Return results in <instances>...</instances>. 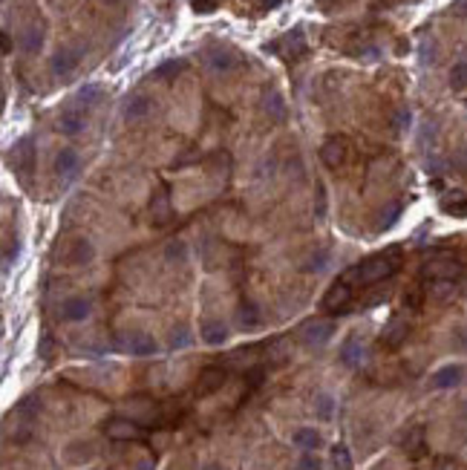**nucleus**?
Masks as SVG:
<instances>
[{
	"mask_svg": "<svg viewBox=\"0 0 467 470\" xmlns=\"http://www.w3.org/2000/svg\"><path fill=\"white\" fill-rule=\"evenodd\" d=\"M404 450L410 456H422L424 453V427H415L407 439H404Z\"/></svg>",
	"mask_w": 467,
	"mask_h": 470,
	"instance_id": "a878e982",
	"label": "nucleus"
},
{
	"mask_svg": "<svg viewBox=\"0 0 467 470\" xmlns=\"http://www.w3.org/2000/svg\"><path fill=\"white\" fill-rule=\"evenodd\" d=\"M315 410H317V415H320L323 421H329V418H332V413H335V401H332V395L320 392V395L315 398Z\"/></svg>",
	"mask_w": 467,
	"mask_h": 470,
	"instance_id": "cd10ccee",
	"label": "nucleus"
},
{
	"mask_svg": "<svg viewBox=\"0 0 467 470\" xmlns=\"http://www.w3.org/2000/svg\"><path fill=\"white\" fill-rule=\"evenodd\" d=\"M199 338L208 343V346H222L228 341V326L222 320H205L199 326Z\"/></svg>",
	"mask_w": 467,
	"mask_h": 470,
	"instance_id": "ddd939ff",
	"label": "nucleus"
},
{
	"mask_svg": "<svg viewBox=\"0 0 467 470\" xmlns=\"http://www.w3.org/2000/svg\"><path fill=\"white\" fill-rule=\"evenodd\" d=\"M99 99H101V87H99V84H87V87L78 90V101H81L84 107H92Z\"/></svg>",
	"mask_w": 467,
	"mask_h": 470,
	"instance_id": "c756f323",
	"label": "nucleus"
},
{
	"mask_svg": "<svg viewBox=\"0 0 467 470\" xmlns=\"http://www.w3.org/2000/svg\"><path fill=\"white\" fill-rule=\"evenodd\" d=\"M332 462H335V470H352V456H349L346 444H335V448H332Z\"/></svg>",
	"mask_w": 467,
	"mask_h": 470,
	"instance_id": "bb28decb",
	"label": "nucleus"
},
{
	"mask_svg": "<svg viewBox=\"0 0 467 470\" xmlns=\"http://www.w3.org/2000/svg\"><path fill=\"white\" fill-rule=\"evenodd\" d=\"M81 64V50H73V46H66V50H58L55 58H52V73L58 78H66L76 73V66Z\"/></svg>",
	"mask_w": 467,
	"mask_h": 470,
	"instance_id": "0eeeda50",
	"label": "nucleus"
},
{
	"mask_svg": "<svg viewBox=\"0 0 467 470\" xmlns=\"http://www.w3.org/2000/svg\"><path fill=\"white\" fill-rule=\"evenodd\" d=\"M461 375H464V366H461V364H447V366H441V369L433 372L430 384H433L436 390H450V387L461 384Z\"/></svg>",
	"mask_w": 467,
	"mask_h": 470,
	"instance_id": "9b49d317",
	"label": "nucleus"
},
{
	"mask_svg": "<svg viewBox=\"0 0 467 470\" xmlns=\"http://www.w3.org/2000/svg\"><path fill=\"white\" fill-rule=\"evenodd\" d=\"M89 312H92V303H89L87 297H78V294H76V297H66V300L61 303V318L69 320V323L87 320Z\"/></svg>",
	"mask_w": 467,
	"mask_h": 470,
	"instance_id": "6e6552de",
	"label": "nucleus"
},
{
	"mask_svg": "<svg viewBox=\"0 0 467 470\" xmlns=\"http://www.w3.org/2000/svg\"><path fill=\"white\" fill-rule=\"evenodd\" d=\"M407 335H410V323H407V318H395V320H389V326L384 329L381 343H384L387 349H398V346L407 341Z\"/></svg>",
	"mask_w": 467,
	"mask_h": 470,
	"instance_id": "1a4fd4ad",
	"label": "nucleus"
},
{
	"mask_svg": "<svg viewBox=\"0 0 467 470\" xmlns=\"http://www.w3.org/2000/svg\"><path fill=\"white\" fill-rule=\"evenodd\" d=\"M92 257H96V248H92L89 240H76L73 245H69V251L64 254V263L66 266H87Z\"/></svg>",
	"mask_w": 467,
	"mask_h": 470,
	"instance_id": "f8f14e48",
	"label": "nucleus"
},
{
	"mask_svg": "<svg viewBox=\"0 0 467 470\" xmlns=\"http://www.w3.org/2000/svg\"><path fill=\"white\" fill-rule=\"evenodd\" d=\"M266 110L274 115L277 122H283V115H286V104H283V99L277 96V92H271V99H268V104H266Z\"/></svg>",
	"mask_w": 467,
	"mask_h": 470,
	"instance_id": "72a5a7b5",
	"label": "nucleus"
},
{
	"mask_svg": "<svg viewBox=\"0 0 467 470\" xmlns=\"http://www.w3.org/2000/svg\"><path fill=\"white\" fill-rule=\"evenodd\" d=\"M225 381H228V372H225L222 366H208V369L199 372V378H196L194 390H196V395H211V392L222 390Z\"/></svg>",
	"mask_w": 467,
	"mask_h": 470,
	"instance_id": "423d86ee",
	"label": "nucleus"
},
{
	"mask_svg": "<svg viewBox=\"0 0 467 470\" xmlns=\"http://www.w3.org/2000/svg\"><path fill=\"white\" fill-rule=\"evenodd\" d=\"M352 297H355L352 283L340 277L338 283H332L329 292L323 294V309H326V312H346L349 306H352Z\"/></svg>",
	"mask_w": 467,
	"mask_h": 470,
	"instance_id": "f03ea898",
	"label": "nucleus"
},
{
	"mask_svg": "<svg viewBox=\"0 0 467 470\" xmlns=\"http://www.w3.org/2000/svg\"><path fill=\"white\" fill-rule=\"evenodd\" d=\"M191 329L188 326H179V329H173V335H171V346L173 349H185V346H191Z\"/></svg>",
	"mask_w": 467,
	"mask_h": 470,
	"instance_id": "7c9ffc66",
	"label": "nucleus"
},
{
	"mask_svg": "<svg viewBox=\"0 0 467 470\" xmlns=\"http://www.w3.org/2000/svg\"><path fill=\"white\" fill-rule=\"evenodd\" d=\"M297 470H323V464H320V459L309 450V453H303L300 456V462H297Z\"/></svg>",
	"mask_w": 467,
	"mask_h": 470,
	"instance_id": "c9c22d12",
	"label": "nucleus"
},
{
	"mask_svg": "<svg viewBox=\"0 0 467 470\" xmlns=\"http://www.w3.org/2000/svg\"><path fill=\"white\" fill-rule=\"evenodd\" d=\"M217 6H220L217 0H194V9H196V12H202V15H211Z\"/></svg>",
	"mask_w": 467,
	"mask_h": 470,
	"instance_id": "a19ab883",
	"label": "nucleus"
},
{
	"mask_svg": "<svg viewBox=\"0 0 467 470\" xmlns=\"http://www.w3.org/2000/svg\"><path fill=\"white\" fill-rule=\"evenodd\" d=\"M84 124H87V119H84V113H81L78 107L64 110L61 119H58V130H61L64 136H78V133L84 130Z\"/></svg>",
	"mask_w": 467,
	"mask_h": 470,
	"instance_id": "4468645a",
	"label": "nucleus"
},
{
	"mask_svg": "<svg viewBox=\"0 0 467 470\" xmlns=\"http://www.w3.org/2000/svg\"><path fill=\"white\" fill-rule=\"evenodd\" d=\"M280 3H286V0H260V6H263V9H277Z\"/></svg>",
	"mask_w": 467,
	"mask_h": 470,
	"instance_id": "37998d69",
	"label": "nucleus"
},
{
	"mask_svg": "<svg viewBox=\"0 0 467 470\" xmlns=\"http://www.w3.org/2000/svg\"><path fill=\"white\" fill-rule=\"evenodd\" d=\"M283 43H286V55H292V58H300L303 52H306V38H303L300 29L289 32V35L283 38Z\"/></svg>",
	"mask_w": 467,
	"mask_h": 470,
	"instance_id": "393cba45",
	"label": "nucleus"
},
{
	"mask_svg": "<svg viewBox=\"0 0 467 470\" xmlns=\"http://www.w3.org/2000/svg\"><path fill=\"white\" fill-rule=\"evenodd\" d=\"M136 470H153V462H142V464H138Z\"/></svg>",
	"mask_w": 467,
	"mask_h": 470,
	"instance_id": "a18cd8bd",
	"label": "nucleus"
},
{
	"mask_svg": "<svg viewBox=\"0 0 467 470\" xmlns=\"http://www.w3.org/2000/svg\"><path fill=\"white\" fill-rule=\"evenodd\" d=\"M119 349L127 352V355H136V358H150L159 352V343L145 332H130V335L119 338Z\"/></svg>",
	"mask_w": 467,
	"mask_h": 470,
	"instance_id": "20e7f679",
	"label": "nucleus"
},
{
	"mask_svg": "<svg viewBox=\"0 0 467 470\" xmlns=\"http://www.w3.org/2000/svg\"><path fill=\"white\" fill-rule=\"evenodd\" d=\"M12 164L20 171V173H32V164H35V148L29 138H23V142L12 150Z\"/></svg>",
	"mask_w": 467,
	"mask_h": 470,
	"instance_id": "2eb2a0df",
	"label": "nucleus"
},
{
	"mask_svg": "<svg viewBox=\"0 0 467 470\" xmlns=\"http://www.w3.org/2000/svg\"><path fill=\"white\" fill-rule=\"evenodd\" d=\"M41 43H43L41 32H38V29H29V32H27V41H23V46H27L29 52H38V50H41Z\"/></svg>",
	"mask_w": 467,
	"mask_h": 470,
	"instance_id": "e433bc0d",
	"label": "nucleus"
},
{
	"mask_svg": "<svg viewBox=\"0 0 467 470\" xmlns=\"http://www.w3.org/2000/svg\"><path fill=\"white\" fill-rule=\"evenodd\" d=\"M292 441L297 444V448H303V450H317L320 448V433L315 427H300Z\"/></svg>",
	"mask_w": 467,
	"mask_h": 470,
	"instance_id": "4be33fe9",
	"label": "nucleus"
},
{
	"mask_svg": "<svg viewBox=\"0 0 467 470\" xmlns=\"http://www.w3.org/2000/svg\"><path fill=\"white\" fill-rule=\"evenodd\" d=\"M349 153H352V148H349V142H346L343 136L326 138L323 148H320V159H323V164H326V168H332V171L343 168V164L349 162Z\"/></svg>",
	"mask_w": 467,
	"mask_h": 470,
	"instance_id": "7ed1b4c3",
	"label": "nucleus"
},
{
	"mask_svg": "<svg viewBox=\"0 0 467 470\" xmlns=\"http://www.w3.org/2000/svg\"><path fill=\"white\" fill-rule=\"evenodd\" d=\"M150 214H153V222L156 225H168L171 220V199H168V187H161L156 194V199L150 202Z\"/></svg>",
	"mask_w": 467,
	"mask_h": 470,
	"instance_id": "6ab92c4d",
	"label": "nucleus"
},
{
	"mask_svg": "<svg viewBox=\"0 0 467 470\" xmlns=\"http://www.w3.org/2000/svg\"><path fill=\"white\" fill-rule=\"evenodd\" d=\"M202 470H225V467H222V464H217V462H211V464H205Z\"/></svg>",
	"mask_w": 467,
	"mask_h": 470,
	"instance_id": "c03bdc74",
	"label": "nucleus"
},
{
	"mask_svg": "<svg viewBox=\"0 0 467 470\" xmlns=\"http://www.w3.org/2000/svg\"><path fill=\"white\" fill-rule=\"evenodd\" d=\"M326 263H329V251H317L315 257H309V260H306L303 271H323Z\"/></svg>",
	"mask_w": 467,
	"mask_h": 470,
	"instance_id": "2f4dec72",
	"label": "nucleus"
},
{
	"mask_svg": "<svg viewBox=\"0 0 467 470\" xmlns=\"http://www.w3.org/2000/svg\"><path fill=\"white\" fill-rule=\"evenodd\" d=\"M401 257H404V254H401V245H389L387 251H378V254L366 257V260L358 263L349 274H343V280H349V283L355 280V286H361V289L375 286V283H381V280L392 277L395 271L401 269Z\"/></svg>",
	"mask_w": 467,
	"mask_h": 470,
	"instance_id": "f257e3e1",
	"label": "nucleus"
},
{
	"mask_svg": "<svg viewBox=\"0 0 467 470\" xmlns=\"http://www.w3.org/2000/svg\"><path fill=\"white\" fill-rule=\"evenodd\" d=\"M150 107H153V101H150L148 96H133V99L127 101V107H124V119H127V122L145 119V115L150 113Z\"/></svg>",
	"mask_w": 467,
	"mask_h": 470,
	"instance_id": "aec40b11",
	"label": "nucleus"
},
{
	"mask_svg": "<svg viewBox=\"0 0 467 470\" xmlns=\"http://www.w3.org/2000/svg\"><path fill=\"white\" fill-rule=\"evenodd\" d=\"M340 361H343V366H349V369H355V366H361V361H364V343H361V338H346L343 341V346H340Z\"/></svg>",
	"mask_w": 467,
	"mask_h": 470,
	"instance_id": "dca6fc26",
	"label": "nucleus"
},
{
	"mask_svg": "<svg viewBox=\"0 0 467 470\" xmlns=\"http://www.w3.org/2000/svg\"><path fill=\"white\" fill-rule=\"evenodd\" d=\"M398 214H401V202H395V205L387 211V214H381V225H384V228L392 225L395 220H398Z\"/></svg>",
	"mask_w": 467,
	"mask_h": 470,
	"instance_id": "ea45409f",
	"label": "nucleus"
},
{
	"mask_svg": "<svg viewBox=\"0 0 467 470\" xmlns=\"http://www.w3.org/2000/svg\"><path fill=\"white\" fill-rule=\"evenodd\" d=\"M185 66H188V64H185L182 58H171V61H165L161 66L153 69V78H165V81H171V78H176V76L182 73Z\"/></svg>",
	"mask_w": 467,
	"mask_h": 470,
	"instance_id": "b1692460",
	"label": "nucleus"
},
{
	"mask_svg": "<svg viewBox=\"0 0 467 470\" xmlns=\"http://www.w3.org/2000/svg\"><path fill=\"white\" fill-rule=\"evenodd\" d=\"M110 3H115V0H110Z\"/></svg>",
	"mask_w": 467,
	"mask_h": 470,
	"instance_id": "49530a36",
	"label": "nucleus"
},
{
	"mask_svg": "<svg viewBox=\"0 0 467 470\" xmlns=\"http://www.w3.org/2000/svg\"><path fill=\"white\" fill-rule=\"evenodd\" d=\"M422 300H424V292L418 289V286H415V289H410V294L404 297V303H407L410 309H418V306H422Z\"/></svg>",
	"mask_w": 467,
	"mask_h": 470,
	"instance_id": "58836bf2",
	"label": "nucleus"
},
{
	"mask_svg": "<svg viewBox=\"0 0 467 470\" xmlns=\"http://www.w3.org/2000/svg\"><path fill=\"white\" fill-rule=\"evenodd\" d=\"M263 378H266V369H263V366L245 369V384H248V390H257V387L263 384Z\"/></svg>",
	"mask_w": 467,
	"mask_h": 470,
	"instance_id": "f704fd0d",
	"label": "nucleus"
},
{
	"mask_svg": "<svg viewBox=\"0 0 467 470\" xmlns=\"http://www.w3.org/2000/svg\"><path fill=\"white\" fill-rule=\"evenodd\" d=\"M208 64H211L217 73H231V69H237L243 64V58L237 52H228V50H211L208 55Z\"/></svg>",
	"mask_w": 467,
	"mask_h": 470,
	"instance_id": "a211bd4d",
	"label": "nucleus"
},
{
	"mask_svg": "<svg viewBox=\"0 0 467 470\" xmlns=\"http://www.w3.org/2000/svg\"><path fill=\"white\" fill-rule=\"evenodd\" d=\"M392 127H395V130H407V127H410V110H407V107L392 115Z\"/></svg>",
	"mask_w": 467,
	"mask_h": 470,
	"instance_id": "4c0bfd02",
	"label": "nucleus"
},
{
	"mask_svg": "<svg viewBox=\"0 0 467 470\" xmlns=\"http://www.w3.org/2000/svg\"><path fill=\"white\" fill-rule=\"evenodd\" d=\"M464 84H467V66L464 61H456V66L450 69V87L456 92H464Z\"/></svg>",
	"mask_w": 467,
	"mask_h": 470,
	"instance_id": "c85d7f7f",
	"label": "nucleus"
},
{
	"mask_svg": "<svg viewBox=\"0 0 467 470\" xmlns=\"http://www.w3.org/2000/svg\"><path fill=\"white\" fill-rule=\"evenodd\" d=\"M453 199H456V202H450V199L441 202V208H445V214L464 217V194H461V191H456V197H453Z\"/></svg>",
	"mask_w": 467,
	"mask_h": 470,
	"instance_id": "473e14b6",
	"label": "nucleus"
},
{
	"mask_svg": "<svg viewBox=\"0 0 467 470\" xmlns=\"http://www.w3.org/2000/svg\"><path fill=\"white\" fill-rule=\"evenodd\" d=\"M427 274H430V277H438V280H447V283H453V277L461 274V263H433V266H427Z\"/></svg>",
	"mask_w": 467,
	"mask_h": 470,
	"instance_id": "5701e85b",
	"label": "nucleus"
},
{
	"mask_svg": "<svg viewBox=\"0 0 467 470\" xmlns=\"http://www.w3.org/2000/svg\"><path fill=\"white\" fill-rule=\"evenodd\" d=\"M168 257H171V260H176V257H179V260H185V245L182 243H171Z\"/></svg>",
	"mask_w": 467,
	"mask_h": 470,
	"instance_id": "79ce46f5",
	"label": "nucleus"
},
{
	"mask_svg": "<svg viewBox=\"0 0 467 470\" xmlns=\"http://www.w3.org/2000/svg\"><path fill=\"white\" fill-rule=\"evenodd\" d=\"M240 323H243V329H257V326L263 323L260 306H257L254 300H243V306H240Z\"/></svg>",
	"mask_w": 467,
	"mask_h": 470,
	"instance_id": "412c9836",
	"label": "nucleus"
},
{
	"mask_svg": "<svg viewBox=\"0 0 467 470\" xmlns=\"http://www.w3.org/2000/svg\"><path fill=\"white\" fill-rule=\"evenodd\" d=\"M78 168H81L78 153H76L73 148H64V150L58 153V159H55V171H58V176L69 179V176H76V173H78Z\"/></svg>",
	"mask_w": 467,
	"mask_h": 470,
	"instance_id": "f3484780",
	"label": "nucleus"
},
{
	"mask_svg": "<svg viewBox=\"0 0 467 470\" xmlns=\"http://www.w3.org/2000/svg\"><path fill=\"white\" fill-rule=\"evenodd\" d=\"M332 335H335V323H329V320H309V323H303L297 332V338L306 346H323Z\"/></svg>",
	"mask_w": 467,
	"mask_h": 470,
	"instance_id": "39448f33",
	"label": "nucleus"
},
{
	"mask_svg": "<svg viewBox=\"0 0 467 470\" xmlns=\"http://www.w3.org/2000/svg\"><path fill=\"white\" fill-rule=\"evenodd\" d=\"M104 433L110 439H119V441H124V439H142V427L133 425L130 418H110L107 425H104Z\"/></svg>",
	"mask_w": 467,
	"mask_h": 470,
	"instance_id": "9d476101",
	"label": "nucleus"
}]
</instances>
